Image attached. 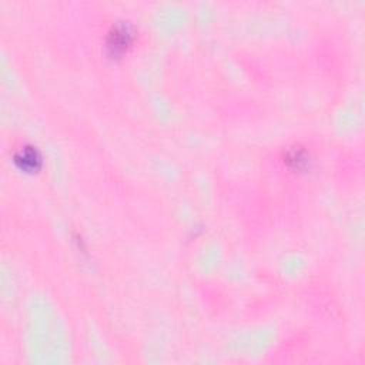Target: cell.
Listing matches in <instances>:
<instances>
[{"instance_id": "cell-1", "label": "cell", "mask_w": 365, "mask_h": 365, "mask_svg": "<svg viewBox=\"0 0 365 365\" xmlns=\"http://www.w3.org/2000/svg\"><path fill=\"white\" fill-rule=\"evenodd\" d=\"M137 30L133 23L118 20L111 24L106 36V51L111 58L123 57L134 44Z\"/></svg>"}, {"instance_id": "cell-2", "label": "cell", "mask_w": 365, "mask_h": 365, "mask_svg": "<svg viewBox=\"0 0 365 365\" xmlns=\"http://www.w3.org/2000/svg\"><path fill=\"white\" fill-rule=\"evenodd\" d=\"M13 161L20 171L30 173V174L37 173L43 165V158H41L40 151L37 150V147L30 145V144L20 147L14 153Z\"/></svg>"}, {"instance_id": "cell-3", "label": "cell", "mask_w": 365, "mask_h": 365, "mask_svg": "<svg viewBox=\"0 0 365 365\" xmlns=\"http://www.w3.org/2000/svg\"><path fill=\"white\" fill-rule=\"evenodd\" d=\"M284 163L292 171H304L309 165V154L304 147L292 145L285 150Z\"/></svg>"}]
</instances>
